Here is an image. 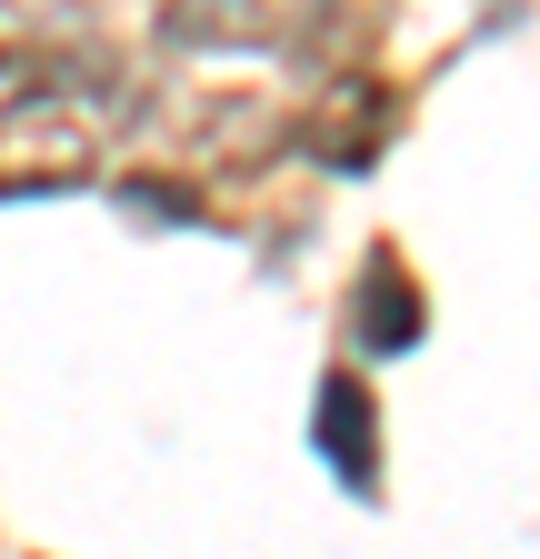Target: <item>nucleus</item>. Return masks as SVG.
I'll return each mask as SVG.
<instances>
[{"label":"nucleus","mask_w":540,"mask_h":559,"mask_svg":"<svg viewBox=\"0 0 540 559\" xmlns=\"http://www.w3.org/2000/svg\"><path fill=\"white\" fill-rule=\"evenodd\" d=\"M91 160V130L71 100H21L11 130H0V170H21V180H81Z\"/></svg>","instance_id":"1"},{"label":"nucleus","mask_w":540,"mask_h":559,"mask_svg":"<svg viewBox=\"0 0 540 559\" xmlns=\"http://www.w3.org/2000/svg\"><path fill=\"white\" fill-rule=\"evenodd\" d=\"M320 450L341 460L351 489L380 479V450H371V390H361V380H320Z\"/></svg>","instance_id":"2"},{"label":"nucleus","mask_w":540,"mask_h":559,"mask_svg":"<svg viewBox=\"0 0 540 559\" xmlns=\"http://www.w3.org/2000/svg\"><path fill=\"white\" fill-rule=\"evenodd\" d=\"M361 340H371V349H411V340H421V290L400 300V260H390V250H380L371 280H361Z\"/></svg>","instance_id":"3"},{"label":"nucleus","mask_w":540,"mask_h":559,"mask_svg":"<svg viewBox=\"0 0 540 559\" xmlns=\"http://www.w3.org/2000/svg\"><path fill=\"white\" fill-rule=\"evenodd\" d=\"M260 0H171V40H250Z\"/></svg>","instance_id":"4"}]
</instances>
